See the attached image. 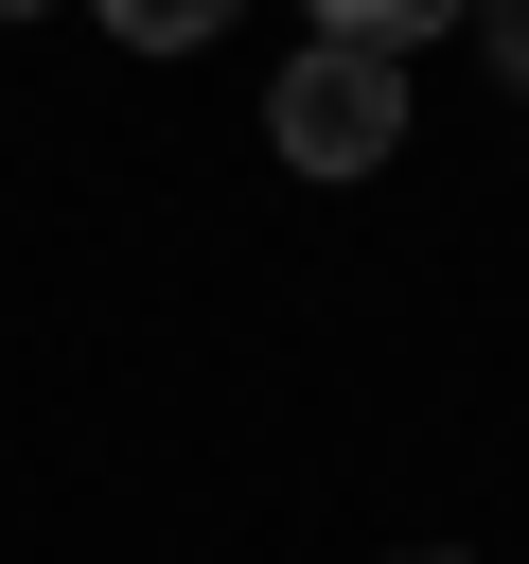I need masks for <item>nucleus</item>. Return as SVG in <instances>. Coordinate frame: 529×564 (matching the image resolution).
<instances>
[{
    "instance_id": "nucleus-1",
    "label": "nucleus",
    "mask_w": 529,
    "mask_h": 564,
    "mask_svg": "<svg viewBox=\"0 0 529 564\" xmlns=\"http://www.w3.org/2000/svg\"><path fill=\"white\" fill-rule=\"evenodd\" d=\"M264 141H282L300 176H370V159L406 141V70H388V53H335V35H317V53H300L282 88H264Z\"/></svg>"
},
{
    "instance_id": "nucleus-2",
    "label": "nucleus",
    "mask_w": 529,
    "mask_h": 564,
    "mask_svg": "<svg viewBox=\"0 0 529 564\" xmlns=\"http://www.w3.org/2000/svg\"><path fill=\"white\" fill-rule=\"evenodd\" d=\"M335 53H406V35H458V0H317Z\"/></svg>"
},
{
    "instance_id": "nucleus-3",
    "label": "nucleus",
    "mask_w": 529,
    "mask_h": 564,
    "mask_svg": "<svg viewBox=\"0 0 529 564\" xmlns=\"http://www.w3.org/2000/svg\"><path fill=\"white\" fill-rule=\"evenodd\" d=\"M106 35H141V53H194V35H229V0H106Z\"/></svg>"
},
{
    "instance_id": "nucleus-4",
    "label": "nucleus",
    "mask_w": 529,
    "mask_h": 564,
    "mask_svg": "<svg viewBox=\"0 0 529 564\" xmlns=\"http://www.w3.org/2000/svg\"><path fill=\"white\" fill-rule=\"evenodd\" d=\"M494 70H511V88H529V0H494Z\"/></svg>"
},
{
    "instance_id": "nucleus-5",
    "label": "nucleus",
    "mask_w": 529,
    "mask_h": 564,
    "mask_svg": "<svg viewBox=\"0 0 529 564\" xmlns=\"http://www.w3.org/2000/svg\"><path fill=\"white\" fill-rule=\"evenodd\" d=\"M406 564H458V546H406Z\"/></svg>"
},
{
    "instance_id": "nucleus-6",
    "label": "nucleus",
    "mask_w": 529,
    "mask_h": 564,
    "mask_svg": "<svg viewBox=\"0 0 529 564\" xmlns=\"http://www.w3.org/2000/svg\"><path fill=\"white\" fill-rule=\"evenodd\" d=\"M0 18H35V0H0Z\"/></svg>"
}]
</instances>
